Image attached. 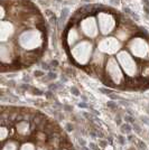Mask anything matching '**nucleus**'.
Returning a JSON list of instances; mask_svg holds the SVG:
<instances>
[{
  "instance_id": "f03ea898",
  "label": "nucleus",
  "mask_w": 149,
  "mask_h": 150,
  "mask_svg": "<svg viewBox=\"0 0 149 150\" xmlns=\"http://www.w3.org/2000/svg\"><path fill=\"white\" fill-rule=\"evenodd\" d=\"M72 56L77 64L84 65L87 64L92 54V44L89 40H82L72 50Z\"/></svg>"
},
{
  "instance_id": "4468645a",
  "label": "nucleus",
  "mask_w": 149,
  "mask_h": 150,
  "mask_svg": "<svg viewBox=\"0 0 149 150\" xmlns=\"http://www.w3.org/2000/svg\"><path fill=\"white\" fill-rule=\"evenodd\" d=\"M37 150H46V149H45V148H38Z\"/></svg>"
},
{
  "instance_id": "0eeeda50",
  "label": "nucleus",
  "mask_w": 149,
  "mask_h": 150,
  "mask_svg": "<svg viewBox=\"0 0 149 150\" xmlns=\"http://www.w3.org/2000/svg\"><path fill=\"white\" fill-rule=\"evenodd\" d=\"M98 50L102 53H106V54H114L120 50V43L117 40V38L114 37L104 38L99 43Z\"/></svg>"
},
{
  "instance_id": "423d86ee",
  "label": "nucleus",
  "mask_w": 149,
  "mask_h": 150,
  "mask_svg": "<svg viewBox=\"0 0 149 150\" xmlns=\"http://www.w3.org/2000/svg\"><path fill=\"white\" fill-rule=\"evenodd\" d=\"M98 25H99V29L101 30V33L106 35V34H110L116 28L117 21L111 13L101 11L98 13Z\"/></svg>"
},
{
  "instance_id": "9b49d317",
  "label": "nucleus",
  "mask_w": 149,
  "mask_h": 150,
  "mask_svg": "<svg viewBox=\"0 0 149 150\" xmlns=\"http://www.w3.org/2000/svg\"><path fill=\"white\" fill-rule=\"evenodd\" d=\"M4 150H17V144L15 142H8L4 147Z\"/></svg>"
},
{
  "instance_id": "f257e3e1",
  "label": "nucleus",
  "mask_w": 149,
  "mask_h": 150,
  "mask_svg": "<svg viewBox=\"0 0 149 150\" xmlns=\"http://www.w3.org/2000/svg\"><path fill=\"white\" fill-rule=\"evenodd\" d=\"M18 44L24 50H35L42 44V36L37 30H26L19 35Z\"/></svg>"
},
{
  "instance_id": "39448f33",
  "label": "nucleus",
  "mask_w": 149,
  "mask_h": 150,
  "mask_svg": "<svg viewBox=\"0 0 149 150\" xmlns=\"http://www.w3.org/2000/svg\"><path fill=\"white\" fill-rule=\"evenodd\" d=\"M129 50L132 55L139 58H145L149 54L148 43L141 37L132 38L129 43Z\"/></svg>"
},
{
  "instance_id": "f8f14e48",
  "label": "nucleus",
  "mask_w": 149,
  "mask_h": 150,
  "mask_svg": "<svg viewBox=\"0 0 149 150\" xmlns=\"http://www.w3.org/2000/svg\"><path fill=\"white\" fill-rule=\"evenodd\" d=\"M20 150H35V147H34L31 144H25L23 147H21V149Z\"/></svg>"
},
{
  "instance_id": "20e7f679",
  "label": "nucleus",
  "mask_w": 149,
  "mask_h": 150,
  "mask_svg": "<svg viewBox=\"0 0 149 150\" xmlns=\"http://www.w3.org/2000/svg\"><path fill=\"white\" fill-rule=\"evenodd\" d=\"M106 74L109 76V79L111 80L114 84L117 85H120L122 84L124 81V77L122 75V71H121V67L119 66V64L117 63V61L113 58V57H110L106 62Z\"/></svg>"
},
{
  "instance_id": "9d476101",
  "label": "nucleus",
  "mask_w": 149,
  "mask_h": 150,
  "mask_svg": "<svg viewBox=\"0 0 149 150\" xmlns=\"http://www.w3.org/2000/svg\"><path fill=\"white\" fill-rule=\"evenodd\" d=\"M17 130H18L19 133H20V134H23V136L27 134L28 131H29L28 123H27V122H21V123H19V125H17Z\"/></svg>"
},
{
  "instance_id": "1a4fd4ad",
  "label": "nucleus",
  "mask_w": 149,
  "mask_h": 150,
  "mask_svg": "<svg viewBox=\"0 0 149 150\" xmlns=\"http://www.w3.org/2000/svg\"><path fill=\"white\" fill-rule=\"evenodd\" d=\"M81 35L80 31L77 30L76 28H71L67 33V43L70 46H72L73 44H75L77 40H80Z\"/></svg>"
},
{
  "instance_id": "6e6552de",
  "label": "nucleus",
  "mask_w": 149,
  "mask_h": 150,
  "mask_svg": "<svg viewBox=\"0 0 149 150\" xmlns=\"http://www.w3.org/2000/svg\"><path fill=\"white\" fill-rule=\"evenodd\" d=\"M81 30L87 35V37H95L99 33V25L96 24V20L94 17H87L80 24Z\"/></svg>"
},
{
  "instance_id": "7ed1b4c3",
  "label": "nucleus",
  "mask_w": 149,
  "mask_h": 150,
  "mask_svg": "<svg viewBox=\"0 0 149 150\" xmlns=\"http://www.w3.org/2000/svg\"><path fill=\"white\" fill-rule=\"evenodd\" d=\"M118 62L121 69L128 76H135L137 74V64L130 54L126 50H122L118 54Z\"/></svg>"
},
{
  "instance_id": "ddd939ff",
  "label": "nucleus",
  "mask_w": 149,
  "mask_h": 150,
  "mask_svg": "<svg viewBox=\"0 0 149 150\" xmlns=\"http://www.w3.org/2000/svg\"><path fill=\"white\" fill-rule=\"evenodd\" d=\"M7 134H9V132L7 131L6 128H1V140H5L7 138Z\"/></svg>"
}]
</instances>
